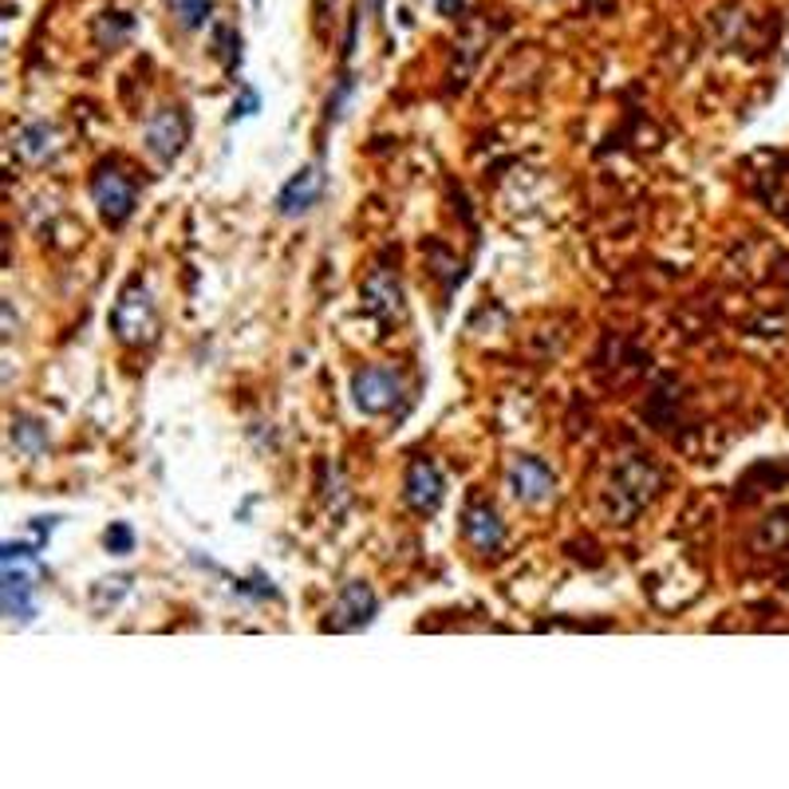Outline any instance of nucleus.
Listing matches in <instances>:
<instances>
[{"instance_id":"1","label":"nucleus","mask_w":789,"mask_h":789,"mask_svg":"<svg viewBox=\"0 0 789 789\" xmlns=\"http://www.w3.org/2000/svg\"><path fill=\"white\" fill-rule=\"evenodd\" d=\"M659 489V470L647 462V458H623L620 466L612 470V482H608V518L612 521H632L647 501L655 498Z\"/></svg>"},{"instance_id":"2","label":"nucleus","mask_w":789,"mask_h":789,"mask_svg":"<svg viewBox=\"0 0 789 789\" xmlns=\"http://www.w3.org/2000/svg\"><path fill=\"white\" fill-rule=\"evenodd\" d=\"M36 549L24 541H4V616L12 623L36 620Z\"/></svg>"},{"instance_id":"3","label":"nucleus","mask_w":789,"mask_h":789,"mask_svg":"<svg viewBox=\"0 0 789 789\" xmlns=\"http://www.w3.org/2000/svg\"><path fill=\"white\" fill-rule=\"evenodd\" d=\"M92 197H95V209H99V218L107 226H123L131 214H135V202H138V190L135 182L123 174V170L114 167L111 158H104L92 174Z\"/></svg>"},{"instance_id":"4","label":"nucleus","mask_w":789,"mask_h":789,"mask_svg":"<svg viewBox=\"0 0 789 789\" xmlns=\"http://www.w3.org/2000/svg\"><path fill=\"white\" fill-rule=\"evenodd\" d=\"M111 328H114V336L123 343H131V348L155 340V332H158L155 304H150V292H146L143 281H131L123 289V296H119V304H114V312H111Z\"/></svg>"},{"instance_id":"5","label":"nucleus","mask_w":789,"mask_h":789,"mask_svg":"<svg viewBox=\"0 0 789 789\" xmlns=\"http://www.w3.org/2000/svg\"><path fill=\"white\" fill-rule=\"evenodd\" d=\"M352 403L364 415H387L403 403V375L387 364H367L352 375Z\"/></svg>"},{"instance_id":"6","label":"nucleus","mask_w":789,"mask_h":789,"mask_svg":"<svg viewBox=\"0 0 789 789\" xmlns=\"http://www.w3.org/2000/svg\"><path fill=\"white\" fill-rule=\"evenodd\" d=\"M375 612H379V600H375L372 584L348 581L340 588V596H336L332 612H328L324 628H328V632H360L364 623L375 620Z\"/></svg>"},{"instance_id":"7","label":"nucleus","mask_w":789,"mask_h":789,"mask_svg":"<svg viewBox=\"0 0 789 789\" xmlns=\"http://www.w3.org/2000/svg\"><path fill=\"white\" fill-rule=\"evenodd\" d=\"M509 489L525 506H541V501H549L557 494V474L537 454H521L509 462Z\"/></svg>"},{"instance_id":"8","label":"nucleus","mask_w":789,"mask_h":789,"mask_svg":"<svg viewBox=\"0 0 789 789\" xmlns=\"http://www.w3.org/2000/svg\"><path fill=\"white\" fill-rule=\"evenodd\" d=\"M186 138H190V123H186V114L178 111V107H162V111H158L155 119L146 123V131H143L146 150H150L158 162H174V158L182 155Z\"/></svg>"},{"instance_id":"9","label":"nucleus","mask_w":789,"mask_h":789,"mask_svg":"<svg viewBox=\"0 0 789 789\" xmlns=\"http://www.w3.org/2000/svg\"><path fill=\"white\" fill-rule=\"evenodd\" d=\"M462 537L470 541V549H478L482 557H494L506 545V525H501V513L486 501H474V506L462 513Z\"/></svg>"},{"instance_id":"10","label":"nucleus","mask_w":789,"mask_h":789,"mask_svg":"<svg viewBox=\"0 0 789 789\" xmlns=\"http://www.w3.org/2000/svg\"><path fill=\"white\" fill-rule=\"evenodd\" d=\"M324 197V174L320 167H301L296 174L277 190V214L281 218H301Z\"/></svg>"},{"instance_id":"11","label":"nucleus","mask_w":789,"mask_h":789,"mask_svg":"<svg viewBox=\"0 0 789 789\" xmlns=\"http://www.w3.org/2000/svg\"><path fill=\"white\" fill-rule=\"evenodd\" d=\"M403 498H406V506L415 509V513H435V509L442 506V498H447V482H442V474H438L435 462H426V458L411 462V470H406Z\"/></svg>"},{"instance_id":"12","label":"nucleus","mask_w":789,"mask_h":789,"mask_svg":"<svg viewBox=\"0 0 789 789\" xmlns=\"http://www.w3.org/2000/svg\"><path fill=\"white\" fill-rule=\"evenodd\" d=\"M364 304L379 316L384 324L399 320V312H403V296H399V277L391 269H375L364 284Z\"/></svg>"},{"instance_id":"13","label":"nucleus","mask_w":789,"mask_h":789,"mask_svg":"<svg viewBox=\"0 0 789 789\" xmlns=\"http://www.w3.org/2000/svg\"><path fill=\"white\" fill-rule=\"evenodd\" d=\"M16 146H21L32 162H40V158H48V150H52V126H48V123H28L21 131V138H16Z\"/></svg>"},{"instance_id":"14","label":"nucleus","mask_w":789,"mask_h":789,"mask_svg":"<svg viewBox=\"0 0 789 789\" xmlns=\"http://www.w3.org/2000/svg\"><path fill=\"white\" fill-rule=\"evenodd\" d=\"M170 9H174V16H178L182 28L197 32L209 16H214V0H170Z\"/></svg>"},{"instance_id":"15","label":"nucleus","mask_w":789,"mask_h":789,"mask_svg":"<svg viewBox=\"0 0 789 789\" xmlns=\"http://www.w3.org/2000/svg\"><path fill=\"white\" fill-rule=\"evenodd\" d=\"M12 442H16L21 450H32V454H36V450H44L48 435L40 430V423H32V418H21V423L12 426Z\"/></svg>"},{"instance_id":"16","label":"nucleus","mask_w":789,"mask_h":789,"mask_svg":"<svg viewBox=\"0 0 789 789\" xmlns=\"http://www.w3.org/2000/svg\"><path fill=\"white\" fill-rule=\"evenodd\" d=\"M214 44H218V52H221V63H226L229 72L241 63V40H238V32L233 28H214Z\"/></svg>"},{"instance_id":"17","label":"nucleus","mask_w":789,"mask_h":789,"mask_svg":"<svg viewBox=\"0 0 789 789\" xmlns=\"http://www.w3.org/2000/svg\"><path fill=\"white\" fill-rule=\"evenodd\" d=\"M104 545H107V553H131L135 549V537H131V525L126 521H114V525H107V537H104Z\"/></svg>"},{"instance_id":"18","label":"nucleus","mask_w":789,"mask_h":789,"mask_svg":"<svg viewBox=\"0 0 789 789\" xmlns=\"http://www.w3.org/2000/svg\"><path fill=\"white\" fill-rule=\"evenodd\" d=\"M257 107H260L257 92H253V87H245V99H241V104H233V111H229V123H233V119H245V114H253Z\"/></svg>"}]
</instances>
